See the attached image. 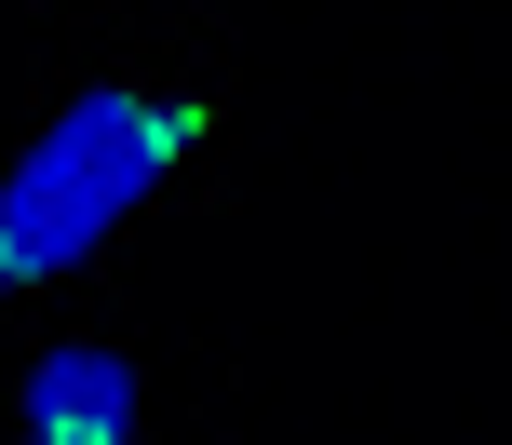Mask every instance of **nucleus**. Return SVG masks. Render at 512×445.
<instances>
[{
  "mask_svg": "<svg viewBox=\"0 0 512 445\" xmlns=\"http://www.w3.org/2000/svg\"><path fill=\"white\" fill-rule=\"evenodd\" d=\"M162 149H176V122H162L149 95H81L68 122L14 162V189H0V257H14V284L27 270H81L135 203H149Z\"/></svg>",
  "mask_w": 512,
  "mask_h": 445,
  "instance_id": "nucleus-1",
  "label": "nucleus"
},
{
  "mask_svg": "<svg viewBox=\"0 0 512 445\" xmlns=\"http://www.w3.org/2000/svg\"><path fill=\"white\" fill-rule=\"evenodd\" d=\"M122 419H135L122 351H41L27 365V445H122Z\"/></svg>",
  "mask_w": 512,
  "mask_h": 445,
  "instance_id": "nucleus-2",
  "label": "nucleus"
},
{
  "mask_svg": "<svg viewBox=\"0 0 512 445\" xmlns=\"http://www.w3.org/2000/svg\"><path fill=\"white\" fill-rule=\"evenodd\" d=\"M0 284H14V257H0Z\"/></svg>",
  "mask_w": 512,
  "mask_h": 445,
  "instance_id": "nucleus-3",
  "label": "nucleus"
}]
</instances>
